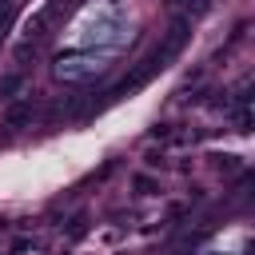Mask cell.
Wrapping results in <instances>:
<instances>
[{"label": "cell", "mask_w": 255, "mask_h": 255, "mask_svg": "<svg viewBox=\"0 0 255 255\" xmlns=\"http://www.w3.org/2000/svg\"><path fill=\"white\" fill-rule=\"evenodd\" d=\"M32 116H36V100L32 96L28 100H12L8 112H4V124L8 128H24V124H32Z\"/></svg>", "instance_id": "6da1fadb"}, {"label": "cell", "mask_w": 255, "mask_h": 255, "mask_svg": "<svg viewBox=\"0 0 255 255\" xmlns=\"http://www.w3.org/2000/svg\"><path fill=\"white\" fill-rule=\"evenodd\" d=\"M88 223H92V219H88V211H76V215L68 219V239H72V243H80V239L88 235Z\"/></svg>", "instance_id": "7a4b0ae2"}, {"label": "cell", "mask_w": 255, "mask_h": 255, "mask_svg": "<svg viewBox=\"0 0 255 255\" xmlns=\"http://www.w3.org/2000/svg\"><path fill=\"white\" fill-rule=\"evenodd\" d=\"M20 88H24V72H8V76H0V96H4V100H16Z\"/></svg>", "instance_id": "3957f363"}, {"label": "cell", "mask_w": 255, "mask_h": 255, "mask_svg": "<svg viewBox=\"0 0 255 255\" xmlns=\"http://www.w3.org/2000/svg\"><path fill=\"white\" fill-rule=\"evenodd\" d=\"M175 8H179V16H195V12H203L211 0H171Z\"/></svg>", "instance_id": "277c9868"}, {"label": "cell", "mask_w": 255, "mask_h": 255, "mask_svg": "<svg viewBox=\"0 0 255 255\" xmlns=\"http://www.w3.org/2000/svg\"><path fill=\"white\" fill-rule=\"evenodd\" d=\"M211 159H215V167H219V171H243L239 155H211Z\"/></svg>", "instance_id": "5b68a950"}, {"label": "cell", "mask_w": 255, "mask_h": 255, "mask_svg": "<svg viewBox=\"0 0 255 255\" xmlns=\"http://www.w3.org/2000/svg\"><path fill=\"white\" fill-rule=\"evenodd\" d=\"M131 191H135V195H151V191H155V179H151V175H135V179H131Z\"/></svg>", "instance_id": "8992f818"}, {"label": "cell", "mask_w": 255, "mask_h": 255, "mask_svg": "<svg viewBox=\"0 0 255 255\" xmlns=\"http://www.w3.org/2000/svg\"><path fill=\"white\" fill-rule=\"evenodd\" d=\"M171 135H175L171 124H155V128H151V139H171Z\"/></svg>", "instance_id": "52a82bcc"}, {"label": "cell", "mask_w": 255, "mask_h": 255, "mask_svg": "<svg viewBox=\"0 0 255 255\" xmlns=\"http://www.w3.org/2000/svg\"><path fill=\"white\" fill-rule=\"evenodd\" d=\"M143 163H147V167H159V163H163V151H147V159H143Z\"/></svg>", "instance_id": "ba28073f"}, {"label": "cell", "mask_w": 255, "mask_h": 255, "mask_svg": "<svg viewBox=\"0 0 255 255\" xmlns=\"http://www.w3.org/2000/svg\"><path fill=\"white\" fill-rule=\"evenodd\" d=\"M175 255H183V251H175Z\"/></svg>", "instance_id": "9c48e42d"}, {"label": "cell", "mask_w": 255, "mask_h": 255, "mask_svg": "<svg viewBox=\"0 0 255 255\" xmlns=\"http://www.w3.org/2000/svg\"><path fill=\"white\" fill-rule=\"evenodd\" d=\"M12 255H16V251H12Z\"/></svg>", "instance_id": "30bf717a"}]
</instances>
